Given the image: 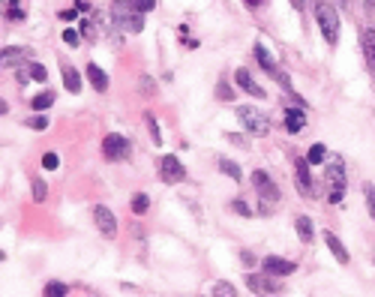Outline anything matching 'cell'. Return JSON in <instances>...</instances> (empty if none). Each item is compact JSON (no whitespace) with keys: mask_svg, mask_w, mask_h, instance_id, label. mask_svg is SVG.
<instances>
[{"mask_svg":"<svg viewBox=\"0 0 375 297\" xmlns=\"http://www.w3.org/2000/svg\"><path fill=\"white\" fill-rule=\"evenodd\" d=\"M111 16H115V24L123 33H139L144 28L142 12L132 6V0H115L111 4Z\"/></svg>","mask_w":375,"mask_h":297,"instance_id":"1","label":"cell"},{"mask_svg":"<svg viewBox=\"0 0 375 297\" xmlns=\"http://www.w3.org/2000/svg\"><path fill=\"white\" fill-rule=\"evenodd\" d=\"M316 21H318V28L324 33V40H328L330 45L340 40V16H336V9L330 4L318 0V4H316Z\"/></svg>","mask_w":375,"mask_h":297,"instance_id":"2","label":"cell"},{"mask_svg":"<svg viewBox=\"0 0 375 297\" xmlns=\"http://www.w3.org/2000/svg\"><path fill=\"white\" fill-rule=\"evenodd\" d=\"M324 186H328V201L330 204H340L342 201V196H345V169H342V162H330L328 165Z\"/></svg>","mask_w":375,"mask_h":297,"instance_id":"3","label":"cell"},{"mask_svg":"<svg viewBox=\"0 0 375 297\" xmlns=\"http://www.w3.org/2000/svg\"><path fill=\"white\" fill-rule=\"evenodd\" d=\"M237 121L243 123L246 133H255V135H265L270 129V121L258 108H237Z\"/></svg>","mask_w":375,"mask_h":297,"instance_id":"4","label":"cell"},{"mask_svg":"<svg viewBox=\"0 0 375 297\" xmlns=\"http://www.w3.org/2000/svg\"><path fill=\"white\" fill-rule=\"evenodd\" d=\"M253 186L258 189V196H261V204H270V201H279V189L277 184L265 174V172H255L253 174Z\"/></svg>","mask_w":375,"mask_h":297,"instance_id":"5","label":"cell"},{"mask_svg":"<svg viewBox=\"0 0 375 297\" xmlns=\"http://www.w3.org/2000/svg\"><path fill=\"white\" fill-rule=\"evenodd\" d=\"M159 172H162V180H168V184H180V180L186 177V169H183V162L178 157H162Z\"/></svg>","mask_w":375,"mask_h":297,"instance_id":"6","label":"cell"},{"mask_svg":"<svg viewBox=\"0 0 375 297\" xmlns=\"http://www.w3.org/2000/svg\"><path fill=\"white\" fill-rule=\"evenodd\" d=\"M93 219H96V228L103 231L105 237H115L117 235V219H115V213H111L108 208L96 204V208H93Z\"/></svg>","mask_w":375,"mask_h":297,"instance_id":"7","label":"cell"},{"mask_svg":"<svg viewBox=\"0 0 375 297\" xmlns=\"http://www.w3.org/2000/svg\"><path fill=\"white\" fill-rule=\"evenodd\" d=\"M127 150H129V145H127V138H123V135L111 133V135L103 138V153L108 159H123V157H127Z\"/></svg>","mask_w":375,"mask_h":297,"instance_id":"8","label":"cell"},{"mask_svg":"<svg viewBox=\"0 0 375 297\" xmlns=\"http://www.w3.org/2000/svg\"><path fill=\"white\" fill-rule=\"evenodd\" d=\"M294 174H297V189L300 196H312V177H309V159H294Z\"/></svg>","mask_w":375,"mask_h":297,"instance_id":"9","label":"cell"},{"mask_svg":"<svg viewBox=\"0 0 375 297\" xmlns=\"http://www.w3.org/2000/svg\"><path fill=\"white\" fill-rule=\"evenodd\" d=\"M265 270H267L270 276H289V274H294V262L270 255V258H265Z\"/></svg>","mask_w":375,"mask_h":297,"instance_id":"10","label":"cell"},{"mask_svg":"<svg viewBox=\"0 0 375 297\" xmlns=\"http://www.w3.org/2000/svg\"><path fill=\"white\" fill-rule=\"evenodd\" d=\"M360 48H364L367 67L375 72V30H364V33H360Z\"/></svg>","mask_w":375,"mask_h":297,"instance_id":"11","label":"cell"},{"mask_svg":"<svg viewBox=\"0 0 375 297\" xmlns=\"http://www.w3.org/2000/svg\"><path fill=\"white\" fill-rule=\"evenodd\" d=\"M234 79H237V84H241L243 90H246V94H253V96H265V90H261L258 84H255V79H253V75H249L246 69H237V75H234Z\"/></svg>","mask_w":375,"mask_h":297,"instance_id":"12","label":"cell"},{"mask_svg":"<svg viewBox=\"0 0 375 297\" xmlns=\"http://www.w3.org/2000/svg\"><path fill=\"white\" fill-rule=\"evenodd\" d=\"M304 123H306V118H304V111H300V108H289V111H285V129H289V133H300Z\"/></svg>","mask_w":375,"mask_h":297,"instance_id":"13","label":"cell"},{"mask_svg":"<svg viewBox=\"0 0 375 297\" xmlns=\"http://www.w3.org/2000/svg\"><path fill=\"white\" fill-rule=\"evenodd\" d=\"M87 79H91V84H93L96 90H105V87H108V75L99 69L96 63H91V67H87Z\"/></svg>","mask_w":375,"mask_h":297,"instance_id":"14","label":"cell"},{"mask_svg":"<svg viewBox=\"0 0 375 297\" xmlns=\"http://www.w3.org/2000/svg\"><path fill=\"white\" fill-rule=\"evenodd\" d=\"M324 240H328L330 252H333V255H336V258H340V262L345 264V262H348V250H345L342 243H340V237H336V235H330V231H324Z\"/></svg>","mask_w":375,"mask_h":297,"instance_id":"15","label":"cell"},{"mask_svg":"<svg viewBox=\"0 0 375 297\" xmlns=\"http://www.w3.org/2000/svg\"><path fill=\"white\" fill-rule=\"evenodd\" d=\"M64 84H67L69 94H79V90H81V79H79V72H75L72 67H64Z\"/></svg>","mask_w":375,"mask_h":297,"instance_id":"16","label":"cell"},{"mask_svg":"<svg viewBox=\"0 0 375 297\" xmlns=\"http://www.w3.org/2000/svg\"><path fill=\"white\" fill-rule=\"evenodd\" d=\"M294 225H297L300 240L309 243V240H312V223H309V219H306V216H297V219H294Z\"/></svg>","mask_w":375,"mask_h":297,"instance_id":"17","label":"cell"},{"mask_svg":"<svg viewBox=\"0 0 375 297\" xmlns=\"http://www.w3.org/2000/svg\"><path fill=\"white\" fill-rule=\"evenodd\" d=\"M255 57H258V63H261V67H265L267 72H277V63H273V57L267 55V48H255Z\"/></svg>","mask_w":375,"mask_h":297,"instance_id":"18","label":"cell"},{"mask_svg":"<svg viewBox=\"0 0 375 297\" xmlns=\"http://www.w3.org/2000/svg\"><path fill=\"white\" fill-rule=\"evenodd\" d=\"M24 55H28L24 48H6V51H4V57H0V60H4V67H12V63H16L18 57H24Z\"/></svg>","mask_w":375,"mask_h":297,"instance_id":"19","label":"cell"},{"mask_svg":"<svg viewBox=\"0 0 375 297\" xmlns=\"http://www.w3.org/2000/svg\"><path fill=\"white\" fill-rule=\"evenodd\" d=\"M249 288H255V291H277V286H270V282L261 279V276H249Z\"/></svg>","mask_w":375,"mask_h":297,"instance_id":"20","label":"cell"},{"mask_svg":"<svg viewBox=\"0 0 375 297\" xmlns=\"http://www.w3.org/2000/svg\"><path fill=\"white\" fill-rule=\"evenodd\" d=\"M219 172H225L231 180H241V169H237V165H234L231 159H222V162H219Z\"/></svg>","mask_w":375,"mask_h":297,"instance_id":"21","label":"cell"},{"mask_svg":"<svg viewBox=\"0 0 375 297\" xmlns=\"http://www.w3.org/2000/svg\"><path fill=\"white\" fill-rule=\"evenodd\" d=\"M52 102H54V94H40V96L33 99V108H36V111H45L48 106H52Z\"/></svg>","mask_w":375,"mask_h":297,"instance_id":"22","label":"cell"},{"mask_svg":"<svg viewBox=\"0 0 375 297\" xmlns=\"http://www.w3.org/2000/svg\"><path fill=\"white\" fill-rule=\"evenodd\" d=\"M324 157H328V150H324L321 145H312V147H309V157H306V159L318 165V162H324Z\"/></svg>","mask_w":375,"mask_h":297,"instance_id":"23","label":"cell"},{"mask_svg":"<svg viewBox=\"0 0 375 297\" xmlns=\"http://www.w3.org/2000/svg\"><path fill=\"white\" fill-rule=\"evenodd\" d=\"M147 208H150V198L147 196H135L132 198V211L135 213H147Z\"/></svg>","mask_w":375,"mask_h":297,"instance_id":"24","label":"cell"},{"mask_svg":"<svg viewBox=\"0 0 375 297\" xmlns=\"http://www.w3.org/2000/svg\"><path fill=\"white\" fill-rule=\"evenodd\" d=\"M231 211H234L237 216H253V211H249V204H246V201H241V198L231 201Z\"/></svg>","mask_w":375,"mask_h":297,"instance_id":"25","label":"cell"},{"mask_svg":"<svg viewBox=\"0 0 375 297\" xmlns=\"http://www.w3.org/2000/svg\"><path fill=\"white\" fill-rule=\"evenodd\" d=\"M28 72H30V79H36V82H45V69H42V63H30V67H28Z\"/></svg>","mask_w":375,"mask_h":297,"instance_id":"26","label":"cell"},{"mask_svg":"<svg viewBox=\"0 0 375 297\" xmlns=\"http://www.w3.org/2000/svg\"><path fill=\"white\" fill-rule=\"evenodd\" d=\"M217 96H219V99H234V90L229 87V82H219V87H217Z\"/></svg>","mask_w":375,"mask_h":297,"instance_id":"27","label":"cell"},{"mask_svg":"<svg viewBox=\"0 0 375 297\" xmlns=\"http://www.w3.org/2000/svg\"><path fill=\"white\" fill-rule=\"evenodd\" d=\"M42 165H45L48 172H52V169H57V165H60V157H57V153H45V157H42Z\"/></svg>","mask_w":375,"mask_h":297,"instance_id":"28","label":"cell"},{"mask_svg":"<svg viewBox=\"0 0 375 297\" xmlns=\"http://www.w3.org/2000/svg\"><path fill=\"white\" fill-rule=\"evenodd\" d=\"M45 294H67V286H64V282H48V286H45Z\"/></svg>","mask_w":375,"mask_h":297,"instance_id":"29","label":"cell"},{"mask_svg":"<svg viewBox=\"0 0 375 297\" xmlns=\"http://www.w3.org/2000/svg\"><path fill=\"white\" fill-rule=\"evenodd\" d=\"M214 294H225V297H234V286H229V282H219V286H214Z\"/></svg>","mask_w":375,"mask_h":297,"instance_id":"30","label":"cell"},{"mask_svg":"<svg viewBox=\"0 0 375 297\" xmlns=\"http://www.w3.org/2000/svg\"><path fill=\"white\" fill-rule=\"evenodd\" d=\"M132 6L139 9V12H147V9H154V6H156V0H132Z\"/></svg>","mask_w":375,"mask_h":297,"instance_id":"31","label":"cell"},{"mask_svg":"<svg viewBox=\"0 0 375 297\" xmlns=\"http://www.w3.org/2000/svg\"><path fill=\"white\" fill-rule=\"evenodd\" d=\"M367 204H369V216L375 219V186H367Z\"/></svg>","mask_w":375,"mask_h":297,"instance_id":"32","label":"cell"},{"mask_svg":"<svg viewBox=\"0 0 375 297\" xmlns=\"http://www.w3.org/2000/svg\"><path fill=\"white\" fill-rule=\"evenodd\" d=\"M33 198H36V201L45 198V184H42V180H36V184H33Z\"/></svg>","mask_w":375,"mask_h":297,"instance_id":"33","label":"cell"},{"mask_svg":"<svg viewBox=\"0 0 375 297\" xmlns=\"http://www.w3.org/2000/svg\"><path fill=\"white\" fill-rule=\"evenodd\" d=\"M64 40H67V45H79V43H81V36L75 33V30H64Z\"/></svg>","mask_w":375,"mask_h":297,"instance_id":"34","label":"cell"},{"mask_svg":"<svg viewBox=\"0 0 375 297\" xmlns=\"http://www.w3.org/2000/svg\"><path fill=\"white\" fill-rule=\"evenodd\" d=\"M45 123H48L45 118H33V121H30V126H33V129H45Z\"/></svg>","mask_w":375,"mask_h":297,"instance_id":"35","label":"cell"},{"mask_svg":"<svg viewBox=\"0 0 375 297\" xmlns=\"http://www.w3.org/2000/svg\"><path fill=\"white\" fill-rule=\"evenodd\" d=\"M246 4H249V6H258V4H261V0H246Z\"/></svg>","mask_w":375,"mask_h":297,"instance_id":"36","label":"cell"},{"mask_svg":"<svg viewBox=\"0 0 375 297\" xmlns=\"http://www.w3.org/2000/svg\"><path fill=\"white\" fill-rule=\"evenodd\" d=\"M367 6H375V0H367Z\"/></svg>","mask_w":375,"mask_h":297,"instance_id":"37","label":"cell"}]
</instances>
